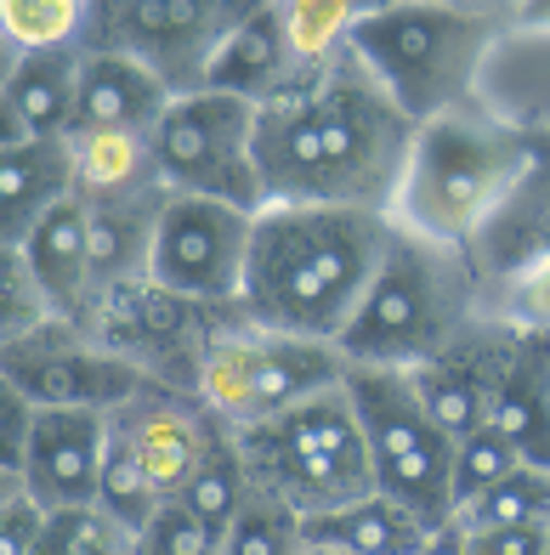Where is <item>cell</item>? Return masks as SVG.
Listing matches in <instances>:
<instances>
[{"label": "cell", "instance_id": "cell-1", "mask_svg": "<svg viewBox=\"0 0 550 555\" xmlns=\"http://www.w3.org/2000/svg\"><path fill=\"white\" fill-rule=\"evenodd\" d=\"M420 125L381 91L346 46L318 68H295L256 108V176L267 205H323L392 216Z\"/></svg>", "mask_w": 550, "mask_h": 555}, {"label": "cell", "instance_id": "cell-2", "mask_svg": "<svg viewBox=\"0 0 550 555\" xmlns=\"http://www.w3.org/2000/svg\"><path fill=\"white\" fill-rule=\"evenodd\" d=\"M392 244V216L267 205L250 233L239 312L272 335L335 346Z\"/></svg>", "mask_w": 550, "mask_h": 555}, {"label": "cell", "instance_id": "cell-3", "mask_svg": "<svg viewBox=\"0 0 550 555\" xmlns=\"http://www.w3.org/2000/svg\"><path fill=\"white\" fill-rule=\"evenodd\" d=\"M483 318V284L465 249L432 244L392 221V244L374 267L335 351L346 369H397L432 363L465 323Z\"/></svg>", "mask_w": 550, "mask_h": 555}, {"label": "cell", "instance_id": "cell-4", "mask_svg": "<svg viewBox=\"0 0 550 555\" xmlns=\"http://www.w3.org/2000/svg\"><path fill=\"white\" fill-rule=\"evenodd\" d=\"M534 165H539L534 142L494 125L477 103L455 108L414 131V154L404 170V188H397L392 221L432 244L471 249L483 238V227L522 193Z\"/></svg>", "mask_w": 550, "mask_h": 555}, {"label": "cell", "instance_id": "cell-5", "mask_svg": "<svg viewBox=\"0 0 550 555\" xmlns=\"http://www.w3.org/2000/svg\"><path fill=\"white\" fill-rule=\"evenodd\" d=\"M499 29H506V7L397 0V7H363L353 52L414 125H432L455 108H471Z\"/></svg>", "mask_w": 550, "mask_h": 555}, {"label": "cell", "instance_id": "cell-6", "mask_svg": "<svg viewBox=\"0 0 550 555\" xmlns=\"http://www.w3.org/2000/svg\"><path fill=\"white\" fill-rule=\"evenodd\" d=\"M233 437H239V460L250 470V488L279 499L295 521H318L341 511V504L374 493L369 448H363L346 386Z\"/></svg>", "mask_w": 550, "mask_h": 555}, {"label": "cell", "instance_id": "cell-7", "mask_svg": "<svg viewBox=\"0 0 550 555\" xmlns=\"http://www.w3.org/2000/svg\"><path fill=\"white\" fill-rule=\"evenodd\" d=\"M335 386H346V358L335 346L272 335L233 307L205 351L193 397L228 431H250V425L279 420V414L302 409V402L335 391Z\"/></svg>", "mask_w": 550, "mask_h": 555}, {"label": "cell", "instance_id": "cell-8", "mask_svg": "<svg viewBox=\"0 0 550 555\" xmlns=\"http://www.w3.org/2000/svg\"><path fill=\"white\" fill-rule=\"evenodd\" d=\"M358 431L369 448L374 493L414 511L426 527L455 521V453L460 442L426 414L414 380L397 369H346Z\"/></svg>", "mask_w": 550, "mask_h": 555}, {"label": "cell", "instance_id": "cell-9", "mask_svg": "<svg viewBox=\"0 0 550 555\" xmlns=\"http://www.w3.org/2000/svg\"><path fill=\"white\" fill-rule=\"evenodd\" d=\"M148 147H154V165L170 193L216 198V205H233L244 216L267 210L256 176V103H239L221 91L170 96Z\"/></svg>", "mask_w": 550, "mask_h": 555}, {"label": "cell", "instance_id": "cell-10", "mask_svg": "<svg viewBox=\"0 0 550 555\" xmlns=\"http://www.w3.org/2000/svg\"><path fill=\"white\" fill-rule=\"evenodd\" d=\"M228 312L233 307H193V300L159 289L154 278H137V284H119V289L91 300L86 330L114 358L131 363L148 386L193 397L205 351H210L216 330L228 323Z\"/></svg>", "mask_w": 550, "mask_h": 555}, {"label": "cell", "instance_id": "cell-11", "mask_svg": "<svg viewBox=\"0 0 550 555\" xmlns=\"http://www.w3.org/2000/svg\"><path fill=\"white\" fill-rule=\"evenodd\" d=\"M244 7L221 0H91V23L80 46L137 57L148 74H159L170 96L205 91V68Z\"/></svg>", "mask_w": 550, "mask_h": 555}, {"label": "cell", "instance_id": "cell-12", "mask_svg": "<svg viewBox=\"0 0 550 555\" xmlns=\"http://www.w3.org/2000/svg\"><path fill=\"white\" fill-rule=\"evenodd\" d=\"M7 380L29 397V409H80V414H119L131 397L148 391V380L114 358L86 323H40L35 335L0 346Z\"/></svg>", "mask_w": 550, "mask_h": 555}, {"label": "cell", "instance_id": "cell-13", "mask_svg": "<svg viewBox=\"0 0 550 555\" xmlns=\"http://www.w3.org/2000/svg\"><path fill=\"white\" fill-rule=\"evenodd\" d=\"M250 233H256V216L216 205V198L170 193L148 278L159 289L193 300V307H239L244 267H250Z\"/></svg>", "mask_w": 550, "mask_h": 555}, {"label": "cell", "instance_id": "cell-14", "mask_svg": "<svg viewBox=\"0 0 550 555\" xmlns=\"http://www.w3.org/2000/svg\"><path fill=\"white\" fill-rule=\"evenodd\" d=\"M216 431H221V420L199 397L159 391V386H148L119 414H108V437L137 460V470L148 476L159 504H182Z\"/></svg>", "mask_w": 550, "mask_h": 555}, {"label": "cell", "instance_id": "cell-15", "mask_svg": "<svg viewBox=\"0 0 550 555\" xmlns=\"http://www.w3.org/2000/svg\"><path fill=\"white\" fill-rule=\"evenodd\" d=\"M494 125L516 131L522 142L550 147V23L506 7V29L494 35L477 96H471Z\"/></svg>", "mask_w": 550, "mask_h": 555}, {"label": "cell", "instance_id": "cell-16", "mask_svg": "<svg viewBox=\"0 0 550 555\" xmlns=\"http://www.w3.org/2000/svg\"><path fill=\"white\" fill-rule=\"evenodd\" d=\"M516 330L499 318H477L448 340L432 363L409 369V380L426 402V414L443 425L455 442H465L471 431H483L488 414H494V386H499V369H506V351H511Z\"/></svg>", "mask_w": 550, "mask_h": 555}, {"label": "cell", "instance_id": "cell-17", "mask_svg": "<svg viewBox=\"0 0 550 555\" xmlns=\"http://www.w3.org/2000/svg\"><path fill=\"white\" fill-rule=\"evenodd\" d=\"M103 448H108V414L40 409L17 482L40 511H80V504H97Z\"/></svg>", "mask_w": 550, "mask_h": 555}, {"label": "cell", "instance_id": "cell-18", "mask_svg": "<svg viewBox=\"0 0 550 555\" xmlns=\"http://www.w3.org/2000/svg\"><path fill=\"white\" fill-rule=\"evenodd\" d=\"M80 96H74L68 137H154V125L170 108L159 74L103 46H80Z\"/></svg>", "mask_w": 550, "mask_h": 555}, {"label": "cell", "instance_id": "cell-19", "mask_svg": "<svg viewBox=\"0 0 550 555\" xmlns=\"http://www.w3.org/2000/svg\"><path fill=\"white\" fill-rule=\"evenodd\" d=\"M23 256H29V272L46 295L52 318L63 323H86L91 312V216L80 198H63L40 216V227L23 238Z\"/></svg>", "mask_w": 550, "mask_h": 555}, {"label": "cell", "instance_id": "cell-20", "mask_svg": "<svg viewBox=\"0 0 550 555\" xmlns=\"http://www.w3.org/2000/svg\"><path fill=\"white\" fill-rule=\"evenodd\" d=\"M488 425L511 437L522 465L550 470V335L545 330H516L506 369L494 386V414Z\"/></svg>", "mask_w": 550, "mask_h": 555}, {"label": "cell", "instance_id": "cell-21", "mask_svg": "<svg viewBox=\"0 0 550 555\" xmlns=\"http://www.w3.org/2000/svg\"><path fill=\"white\" fill-rule=\"evenodd\" d=\"M295 74L290 46H284V17L279 7H244V17L228 29V40L216 46V57L205 68V91L239 96V103H272Z\"/></svg>", "mask_w": 550, "mask_h": 555}, {"label": "cell", "instance_id": "cell-22", "mask_svg": "<svg viewBox=\"0 0 550 555\" xmlns=\"http://www.w3.org/2000/svg\"><path fill=\"white\" fill-rule=\"evenodd\" d=\"M68 193L86 210L170 193L148 137H68Z\"/></svg>", "mask_w": 550, "mask_h": 555}, {"label": "cell", "instance_id": "cell-23", "mask_svg": "<svg viewBox=\"0 0 550 555\" xmlns=\"http://www.w3.org/2000/svg\"><path fill=\"white\" fill-rule=\"evenodd\" d=\"M68 198V142H23L0 154V244H17Z\"/></svg>", "mask_w": 550, "mask_h": 555}, {"label": "cell", "instance_id": "cell-24", "mask_svg": "<svg viewBox=\"0 0 550 555\" xmlns=\"http://www.w3.org/2000/svg\"><path fill=\"white\" fill-rule=\"evenodd\" d=\"M432 533L437 527H426L414 511H404V504H392L386 493H363V499L341 504L330 516L302 521V539L346 550V555H420Z\"/></svg>", "mask_w": 550, "mask_h": 555}, {"label": "cell", "instance_id": "cell-25", "mask_svg": "<svg viewBox=\"0 0 550 555\" xmlns=\"http://www.w3.org/2000/svg\"><path fill=\"white\" fill-rule=\"evenodd\" d=\"M80 57H86L80 46H68V52H35L17 63L7 103L17 108L23 131L35 142H68L74 96H80Z\"/></svg>", "mask_w": 550, "mask_h": 555}, {"label": "cell", "instance_id": "cell-26", "mask_svg": "<svg viewBox=\"0 0 550 555\" xmlns=\"http://www.w3.org/2000/svg\"><path fill=\"white\" fill-rule=\"evenodd\" d=\"M244 499H250V470L239 460V437L221 425V431L210 437V448H205V465H199V476L182 493V511L193 521H205L216 539H228V527L244 511Z\"/></svg>", "mask_w": 550, "mask_h": 555}, {"label": "cell", "instance_id": "cell-27", "mask_svg": "<svg viewBox=\"0 0 550 555\" xmlns=\"http://www.w3.org/2000/svg\"><path fill=\"white\" fill-rule=\"evenodd\" d=\"M91 0H0V35L17 46V57L68 52L86 40Z\"/></svg>", "mask_w": 550, "mask_h": 555}, {"label": "cell", "instance_id": "cell-28", "mask_svg": "<svg viewBox=\"0 0 550 555\" xmlns=\"http://www.w3.org/2000/svg\"><path fill=\"white\" fill-rule=\"evenodd\" d=\"M279 17H284L290 63L318 68V63H330L353 46V29H358L363 7H346V0H284Z\"/></svg>", "mask_w": 550, "mask_h": 555}, {"label": "cell", "instance_id": "cell-29", "mask_svg": "<svg viewBox=\"0 0 550 555\" xmlns=\"http://www.w3.org/2000/svg\"><path fill=\"white\" fill-rule=\"evenodd\" d=\"M455 521L465 527V533H488V527H550V470L545 465L511 470L494 493L465 504Z\"/></svg>", "mask_w": 550, "mask_h": 555}, {"label": "cell", "instance_id": "cell-30", "mask_svg": "<svg viewBox=\"0 0 550 555\" xmlns=\"http://www.w3.org/2000/svg\"><path fill=\"white\" fill-rule=\"evenodd\" d=\"M35 555H137V533L103 511V504H80V511H46Z\"/></svg>", "mask_w": 550, "mask_h": 555}, {"label": "cell", "instance_id": "cell-31", "mask_svg": "<svg viewBox=\"0 0 550 555\" xmlns=\"http://www.w3.org/2000/svg\"><path fill=\"white\" fill-rule=\"evenodd\" d=\"M511 470H522V453L511 448V437L499 431V425L471 431L455 453V516L465 511V504H477L483 493H494Z\"/></svg>", "mask_w": 550, "mask_h": 555}, {"label": "cell", "instance_id": "cell-32", "mask_svg": "<svg viewBox=\"0 0 550 555\" xmlns=\"http://www.w3.org/2000/svg\"><path fill=\"white\" fill-rule=\"evenodd\" d=\"M221 555H302V521H295L279 499H267L250 488L244 511L233 516Z\"/></svg>", "mask_w": 550, "mask_h": 555}, {"label": "cell", "instance_id": "cell-33", "mask_svg": "<svg viewBox=\"0 0 550 555\" xmlns=\"http://www.w3.org/2000/svg\"><path fill=\"white\" fill-rule=\"evenodd\" d=\"M40 323H52V307L29 272V256L17 244H0V346L35 335Z\"/></svg>", "mask_w": 550, "mask_h": 555}, {"label": "cell", "instance_id": "cell-34", "mask_svg": "<svg viewBox=\"0 0 550 555\" xmlns=\"http://www.w3.org/2000/svg\"><path fill=\"white\" fill-rule=\"evenodd\" d=\"M137 555H221V539L205 521H193L182 504H165V511L148 521V533L137 539Z\"/></svg>", "mask_w": 550, "mask_h": 555}, {"label": "cell", "instance_id": "cell-35", "mask_svg": "<svg viewBox=\"0 0 550 555\" xmlns=\"http://www.w3.org/2000/svg\"><path fill=\"white\" fill-rule=\"evenodd\" d=\"M29 431H35L29 397H23L7 380V369H0V476H12V482H17V470H23V453H29Z\"/></svg>", "mask_w": 550, "mask_h": 555}, {"label": "cell", "instance_id": "cell-36", "mask_svg": "<svg viewBox=\"0 0 550 555\" xmlns=\"http://www.w3.org/2000/svg\"><path fill=\"white\" fill-rule=\"evenodd\" d=\"M40 527H46V511L29 493L7 499V504H0V555H35Z\"/></svg>", "mask_w": 550, "mask_h": 555}, {"label": "cell", "instance_id": "cell-37", "mask_svg": "<svg viewBox=\"0 0 550 555\" xmlns=\"http://www.w3.org/2000/svg\"><path fill=\"white\" fill-rule=\"evenodd\" d=\"M471 555H550V527H488L465 533Z\"/></svg>", "mask_w": 550, "mask_h": 555}, {"label": "cell", "instance_id": "cell-38", "mask_svg": "<svg viewBox=\"0 0 550 555\" xmlns=\"http://www.w3.org/2000/svg\"><path fill=\"white\" fill-rule=\"evenodd\" d=\"M420 555H471V544H465V527H460V521L437 527V533L426 539V550H420Z\"/></svg>", "mask_w": 550, "mask_h": 555}, {"label": "cell", "instance_id": "cell-39", "mask_svg": "<svg viewBox=\"0 0 550 555\" xmlns=\"http://www.w3.org/2000/svg\"><path fill=\"white\" fill-rule=\"evenodd\" d=\"M23 142H35V137L23 131V119H17V108L7 103V96H0V154H7V147H23Z\"/></svg>", "mask_w": 550, "mask_h": 555}, {"label": "cell", "instance_id": "cell-40", "mask_svg": "<svg viewBox=\"0 0 550 555\" xmlns=\"http://www.w3.org/2000/svg\"><path fill=\"white\" fill-rule=\"evenodd\" d=\"M17 63H23V57H17V46H12L7 35H0V96H7V86H12V74H17Z\"/></svg>", "mask_w": 550, "mask_h": 555}, {"label": "cell", "instance_id": "cell-41", "mask_svg": "<svg viewBox=\"0 0 550 555\" xmlns=\"http://www.w3.org/2000/svg\"><path fill=\"white\" fill-rule=\"evenodd\" d=\"M302 555H346V550H330V544H312V539H302Z\"/></svg>", "mask_w": 550, "mask_h": 555}, {"label": "cell", "instance_id": "cell-42", "mask_svg": "<svg viewBox=\"0 0 550 555\" xmlns=\"http://www.w3.org/2000/svg\"><path fill=\"white\" fill-rule=\"evenodd\" d=\"M17 493H23V488L12 482V476H0V504H7V499H17Z\"/></svg>", "mask_w": 550, "mask_h": 555}]
</instances>
